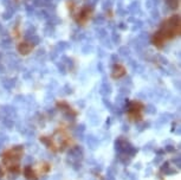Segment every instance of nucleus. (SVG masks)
Instances as JSON below:
<instances>
[{
	"label": "nucleus",
	"instance_id": "nucleus-1",
	"mask_svg": "<svg viewBox=\"0 0 181 180\" xmlns=\"http://www.w3.org/2000/svg\"><path fill=\"white\" fill-rule=\"evenodd\" d=\"M181 33V19L180 15L174 14L172 17H169L168 19H166L160 28L155 32L152 37V43L153 45H155L156 47L161 49L165 43L168 41L174 39L175 37H178Z\"/></svg>",
	"mask_w": 181,
	"mask_h": 180
},
{
	"label": "nucleus",
	"instance_id": "nucleus-3",
	"mask_svg": "<svg viewBox=\"0 0 181 180\" xmlns=\"http://www.w3.org/2000/svg\"><path fill=\"white\" fill-rule=\"evenodd\" d=\"M33 44L30 42H21L19 43V45H18V52L19 54H21V55H28L30 52H32V50H33Z\"/></svg>",
	"mask_w": 181,
	"mask_h": 180
},
{
	"label": "nucleus",
	"instance_id": "nucleus-2",
	"mask_svg": "<svg viewBox=\"0 0 181 180\" xmlns=\"http://www.w3.org/2000/svg\"><path fill=\"white\" fill-rule=\"evenodd\" d=\"M91 14H92V10L89 6H84L81 8V11L75 15V19L78 24L84 25L86 21H89V19L91 18Z\"/></svg>",
	"mask_w": 181,
	"mask_h": 180
},
{
	"label": "nucleus",
	"instance_id": "nucleus-4",
	"mask_svg": "<svg viewBox=\"0 0 181 180\" xmlns=\"http://www.w3.org/2000/svg\"><path fill=\"white\" fill-rule=\"evenodd\" d=\"M124 75H125V68L123 65H121V64L115 65L114 71H112V77L114 78H120V77H122Z\"/></svg>",
	"mask_w": 181,
	"mask_h": 180
},
{
	"label": "nucleus",
	"instance_id": "nucleus-5",
	"mask_svg": "<svg viewBox=\"0 0 181 180\" xmlns=\"http://www.w3.org/2000/svg\"><path fill=\"white\" fill-rule=\"evenodd\" d=\"M166 2H167V5L170 7V8L175 10V8H178V7H179L180 0H166Z\"/></svg>",
	"mask_w": 181,
	"mask_h": 180
}]
</instances>
